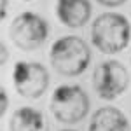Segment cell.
<instances>
[{
  "instance_id": "1",
  "label": "cell",
  "mask_w": 131,
  "mask_h": 131,
  "mask_svg": "<svg viewBox=\"0 0 131 131\" xmlns=\"http://www.w3.org/2000/svg\"><path fill=\"white\" fill-rule=\"evenodd\" d=\"M131 40V25L126 16L117 12H103L93 21L91 42L105 54H117Z\"/></svg>"
},
{
  "instance_id": "2",
  "label": "cell",
  "mask_w": 131,
  "mask_h": 131,
  "mask_svg": "<svg viewBox=\"0 0 131 131\" xmlns=\"http://www.w3.org/2000/svg\"><path fill=\"white\" fill-rule=\"evenodd\" d=\"M49 60L54 70L67 77H77L88 70L91 63L89 46L75 35H65L52 42Z\"/></svg>"
},
{
  "instance_id": "3",
  "label": "cell",
  "mask_w": 131,
  "mask_h": 131,
  "mask_svg": "<svg viewBox=\"0 0 131 131\" xmlns=\"http://www.w3.org/2000/svg\"><path fill=\"white\" fill-rule=\"evenodd\" d=\"M91 101L86 91L75 84L58 86L51 96V112L54 119L63 124L81 122L89 114Z\"/></svg>"
},
{
  "instance_id": "4",
  "label": "cell",
  "mask_w": 131,
  "mask_h": 131,
  "mask_svg": "<svg viewBox=\"0 0 131 131\" xmlns=\"http://www.w3.org/2000/svg\"><path fill=\"white\" fill-rule=\"evenodd\" d=\"M10 39L23 51L39 49L49 37V23L40 14L25 10L10 23Z\"/></svg>"
},
{
  "instance_id": "5",
  "label": "cell",
  "mask_w": 131,
  "mask_h": 131,
  "mask_svg": "<svg viewBox=\"0 0 131 131\" xmlns=\"http://www.w3.org/2000/svg\"><path fill=\"white\" fill-rule=\"evenodd\" d=\"M12 82L19 96L37 100L49 88V73L42 63L19 60L14 63Z\"/></svg>"
},
{
  "instance_id": "6",
  "label": "cell",
  "mask_w": 131,
  "mask_h": 131,
  "mask_svg": "<svg viewBox=\"0 0 131 131\" xmlns=\"http://www.w3.org/2000/svg\"><path fill=\"white\" fill-rule=\"evenodd\" d=\"M129 73L121 61H101L93 73V86L98 96L103 100H115L128 89Z\"/></svg>"
},
{
  "instance_id": "7",
  "label": "cell",
  "mask_w": 131,
  "mask_h": 131,
  "mask_svg": "<svg viewBox=\"0 0 131 131\" xmlns=\"http://www.w3.org/2000/svg\"><path fill=\"white\" fill-rule=\"evenodd\" d=\"M89 0H58L56 2V16L61 25L67 28H82L91 18Z\"/></svg>"
},
{
  "instance_id": "8",
  "label": "cell",
  "mask_w": 131,
  "mask_h": 131,
  "mask_svg": "<svg viewBox=\"0 0 131 131\" xmlns=\"http://www.w3.org/2000/svg\"><path fill=\"white\" fill-rule=\"evenodd\" d=\"M89 131H131V126L121 108L101 107L91 115Z\"/></svg>"
},
{
  "instance_id": "9",
  "label": "cell",
  "mask_w": 131,
  "mask_h": 131,
  "mask_svg": "<svg viewBox=\"0 0 131 131\" xmlns=\"http://www.w3.org/2000/svg\"><path fill=\"white\" fill-rule=\"evenodd\" d=\"M10 131H47L46 117L39 108L21 107L10 117Z\"/></svg>"
},
{
  "instance_id": "10",
  "label": "cell",
  "mask_w": 131,
  "mask_h": 131,
  "mask_svg": "<svg viewBox=\"0 0 131 131\" xmlns=\"http://www.w3.org/2000/svg\"><path fill=\"white\" fill-rule=\"evenodd\" d=\"M7 107H9V96H7V93H5V89L0 86V117L5 114V110H7Z\"/></svg>"
},
{
  "instance_id": "11",
  "label": "cell",
  "mask_w": 131,
  "mask_h": 131,
  "mask_svg": "<svg viewBox=\"0 0 131 131\" xmlns=\"http://www.w3.org/2000/svg\"><path fill=\"white\" fill-rule=\"evenodd\" d=\"M7 60H9V49L5 47V44H4V42L0 40V67H2V65H5Z\"/></svg>"
},
{
  "instance_id": "12",
  "label": "cell",
  "mask_w": 131,
  "mask_h": 131,
  "mask_svg": "<svg viewBox=\"0 0 131 131\" xmlns=\"http://www.w3.org/2000/svg\"><path fill=\"white\" fill-rule=\"evenodd\" d=\"M128 0H98V4L105 5V7H119L122 4H126Z\"/></svg>"
},
{
  "instance_id": "13",
  "label": "cell",
  "mask_w": 131,
  "mask_h": 131,
  "mask_svg": "<svg viewBox=\"0 0 131 131\" xmlns=\"http://www.w3.org/2000/svg\"><path fill=\"white\" fill-rule=\"evenodd\" d=\"M7 10H9V0H0V23L5 19Z\"/></svg>"
},
{
  "instance_id": "14",
  "label": "cell",
  "mask_w": 131,
  "mask_h": 131,
  "mask_svg": "<svg viewBox=\"0 0 131 131\" xmlns=\"http://www.w3.org/2000/svg\"><path fill=\"white\" fill-rule=\"evenodd\" d=\"M61 131H73V129H61Z\"/></svg>"
},
{
  "instance_id": "15",
  "label": "cell",
  "mask_w": 131,
  "mask_h": 131,
  "mask_svg": "<svg viewBox=\"0 0 131 131\" xmlns=\"http://www.w3.org/2000/svg\"><path fill=\"white\" fill-rule=\"evenodd\" d=\"M25 2H30V0H25Z\"/></svg>"
}]
</instances>
